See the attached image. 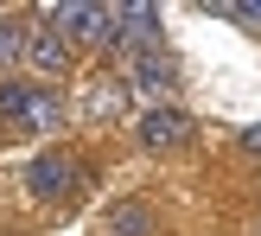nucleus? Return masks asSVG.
Returning <instances> with one entry per match:
<instances>
[{
    "label": "nucleus",
    "mask_w": 261,
    "mask_h": 236,
    "mask_svg": "<svg viewBox=\"0 0 261 236\" xmlns=\"http://www.w3.org/2000/svg\"><path fill=\"white\" fill-rule=\"evenodd\" d=\"M191 134H198V122H191L185 109H166L160 102V109L140 115V147H185Z\"/></svg>",
    "instance_id": "nucleus-5"
},
{
    "label": "nucleus",
    "mask_w": 261,
    "mask_h": 236,
    "mask_svg": "<svg viewBox=\"0 0 261 236\" xmlns=\"http://www.w3.org/2000/svg\"><path fill=\"white\" fill-rule=\"evenodd\" d=\"M76 185V160L70 153H38L32 166H25V192H32V198H64V192Z\"/></svg>",
    "instance_id": "nucleus-4"
},
{
    "label": "nucleus",
    "mask_w": 261,
    "mask_h": 236,
    "mask_svg": "<svg viewBox=\"0 0 261 236\" xmlns=\"http://www.w3.org/2000/svg\"><path fill=\"white\" fill-rule=\"evenodd\" d=\"M25 38H32V26H25V19H0V70L25 64Z\"/></svg>",
    "instance_id": "nucleus-10"
},
{
    "label": "nucleus",
    "mask_w": 261,
    "mask_h": 236,
    "mask_svg": "<svg viewBox=\"0 0 261 236\" xmlns=\"http://www.w3.org/2000/svg\"><path fill=\"white\" fill-rule=\"evenodd\" d=\"M121 109H127V83H121V77H96V83H89V115L115 122Z\"/></svg>",
    "instance_id": "nucleus-8"
},
{
    "label": "nucleus",
    "mask_w": 261,
    "mask_h": 236,
    "mask_svg": "<svg viewBox=\"0 0 261 236\" xmlns=\"http://www.w3.org/2000/svg\"><path fill=\"white\" fill-rule=\"evenodd\" d=\"M45 26L64 45H109V7H76V0H64V7H45Z\"/></svg>",
    "instance_id": "nucleus-3"
},
{
    "label": "nucleus",
    "mask_w": 261,
    "mask_h": 236,
    "mask_svg": "<svg viewBox=\"0 0 261 236\" xmlns=\"http://www.w3.org/2000/svg\"><path fill=\"white\" fill-rule=\"evenodd\" d=\"M211 13H223V19H236V26H249V32H261V0H223V7H211Z\"/></svg>",
    "instance_id": "nucleus-11"
},
{
    "label": "nucleus",
    "mask_w": 261,
    "mask_h": 236,
    "mask_svg": "<svg viewBox=\"0 0 261 236\" xmlns=\"http://www.w3.org/2000/svg\"><path fill=\"white\" fill-rule=\"evenodd\" d=\"M127 89H140V96H166V89L178 83V64L166 58V51H147V58H127Z\"/></svg>",
    "instance_id": "nucleus-6"
},
{
    "label": "nucleus",
    "mask_w": 261,
    "mask_h": 236,
    "mask_svg": "<svg viewBox=\"0 0 261 236\" xmlns=\"http://www.w3.org/2000/svg\"><path fill=\"white\" fill-rule=\"evenodd\" d=\"M25 64H32V70H45V77H64V70H70V45H64L51 26H38V32L25 38Z\"/></svg>",
    "instance_id": "nucleus-7"
},
{
    "label": "nucleus",
    "mask_w": 261,
    "mask_h": 236,
    "mask_svg": "<svg viewBox=\"0 0 261 236\" xmlns=\"http://www.w3.org/2000/svg\"><path fill=\"white\" fill-rule=\"evenodd\" d=\"M242 140H249V147H255V153H261V128H249V134H242Z\"/></svg>",
    "instance_id": "nucleus-12"
},
{
    "label": "nucleus",
    "mask_w": 261,
    "mask_h": 236,
    "mask_svg": "<svg viewBox=\"0 0 261 236\" xmlns=\"http://www.w3.org/2000/svg\"><path fill=\"white\" fill-rule=\"evenodd\" d=\"M102 236H153L147 204H115V211H109V224H102Z\"/></svg>",
    "instance_id": "nucleus-9"
},
{
    "label": "nucleus",
    "mask_w": 261,
    "mask_h": 236,
    "mask_svg": "<svg viewBox=\"0 0 261 236\" xmlns=\"http://www.w3.org/2000/svg\"><path fill=\"white\" fill-rule=\"evenodd\" d=\"M160 38H166L160 7H109V51L147 58V51H160Z\"/></svg>",
    "instance_id": "nucleus-2"
},
{
    "label": "nucleus",
    "mask_w": 261,
    "mask_h": 236,
    "mask_svg": "<svg viewBox=\"0 0 261 236\" xmlns=\"http://www.w3.org/2000/svg\"><path fill=\"white\" fill-rule=\"evenodd\" d=\"M0 122L25 128V134H51L64 122V96L45 83H19V77H0Z\"/></svg>",
    "instance_id": "nucleus-1"
}]
</instances>
